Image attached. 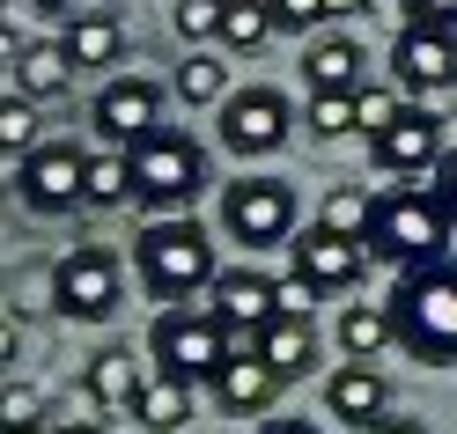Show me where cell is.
<instances>
[{"label": "cell", "instance_id": "cell-1", "mask_svg": "<svg viewBox=\"0 0 457 434\" xmlns=\"http://www.w3.org/2000/svg\"><path fill=\"white\" fill-rule=\"evenodd\" d=\"M133 273H140V287H148L155 302L185 309L192 295H214V280H221V266H214V236H207L192 214L148 221V228L133 236Z\"/></svg>", "mask_w": 457, "mask_h": 434}, {"label": "cell", "instance_id": "cell-2", "mask_svg": "<svg viewBox=\"0 0 457 434\" xmlns=\"http://www.w3.org/2000/svg\"><path fill=\"white\" fill-rule=\"evenodd\" d=\"M391 324L413 361L457 368V273L450 266H413L391 287Z\"/></svg>", "mask_w": 457, "mask_h": 434}, {"label": "cell", "instance_id": "cell-3", "mask_svg": "<svg viewBox=\"0 0 457 434\" xmlns=\"http://www.w3.org/2000/svg\"><path fill=\"white\" fill-rule=\"evenodd\" d=\"M443 243H450V214L436 192H384L377 214H369V236L361 250H377L384 266H443Z\"/></svg>", "mask_w": 457, "mask_h": 434}, {"label": "cell", "instance_id": "cell-4", "mask_svg": "<svg viewBox=\"0 0 457 434\" xmlns=\"http://www.w3.org/2000/svg\"><path fill=\"white\" fill-rule=\"evenodd\" d=\"M148 354L162 375H178V383H214L221 361L237 354V339H228V324L214 309H162L155 316V332H148Z\"/></svg>", "mask_w": 457, "mask_h": 434}, {"label": "cell", "instance_id": "cell-5", "mask_svg": "<svg viewBox=\"0 0 457 434\" xmlns=\"http://www.w3.org/2000/svg\"><path fill=\"white\" fill-rule=\"evenodd\" d=\"M126 155H133V199H140V207H162V214L170 207H192L199 184H207V155H199V140L178 133V126L148 133Z\"/></svg>", "mask_w": 457, "mask_h": 434}, {"label": "cell", "instance_id": "cell-6", "mask_svg": "<svg viewBox=\"0 0 457 434\" xmlns=\"http://www.w3.org/2000/svg\"><path fill=\"white\" fill-rule=\"evenodd\" d=\"M119 295H126V266L104 243H81L52 266V309L74 316V324H104L119 309Z\"/></svg>", "mask_w": 457, "mask_h": 434}, {"label": "cell", "instance_id": "cell-7", "mask_svg": "<svg viewBox=\"0 0 457 434\" xmlns=\"http://www.w3.org/2000/svg\"><path fill=\"white\" fill-rule=\"evenodd\" d=\"M221 228L237 243H251V250L288 243L295 236V192L280 184V177H237V184L221 192Z\"/></svg>", "mask_w": 457, "mask_h": 434}, {"label": "cell", "instance_id": "cell-8", "mask_svg": "<svg viewBox=\"0 0 457 434\" xmlns=\"http://www.w3.org/2000/svg\"><path fill=\"white\" fill-rule=\"evenodd\" d=\"M89 119H96V133L111 148H140L148 133H162V89L148 74H111L96 89V103H89Z\"/></svg>", "mask_w": 457, "mask_h": 434}, {"label": "cell", "instance_id": "cell-9", "mask_svg": "<svg viewBox=\"0 0 457 434\" xmlns=\"http://www.w3.org/2000/svg\"><path fill=\"white\" fill-rule=\"evenodd\" d=\"M221 148L244 155V162L288 148V96L280 89H237L221 103Z\"/></svg>", "mask_w": 457, "mask_h": 434}, {"label": "cell", "instance_id": "cell-10", "mask_svg": "<svg viewBox=\"0 0 457 434\" xmlns=\"http://www.w3.org/2000/svg\"><path fill=\"white\" fill-rule=\"evenodd\" d=\"M81 169H89V155L67 148V140H45V148L15 169V192L30 214H74L81 207Z\"/></svg>", "mask_w": 457, "mask_h": 434}, {"label": "cell", "instance_id": "cell-11", "mask_svg": "<svg viewBox=\"0 0 457 434\" xmlns=\"http://www.w3.org/2000/svg\"><path fill=\"white\" fill-rule=\"evenodd\" d=\"M391 74H398V89H413V96L450 89V81H457V37L450 30H428V22H406L398 45H391Z\"/></svg>", "mask_w": 457, "mask_h": 434}, {"label": "cell", "instance_id": "cell-12", "mask_svg": "<svg viewBox=\"0 0 457 434\" xmlns=\"http://www.w3.org/2000/svg\"><path fill=\"white\" fill-rule=\"evenodd\" d=\"M369 155H377V169H391V177H406V169H436L443 162V119L406 103L377 140H369Z\"/></svg>", "mask_w": 457, "mask_h": 434}, {"label": "cell", "instance_id": "cell-13", "mask_svg": "<svg viewBox=\"0 0 457 434\" xmlns=\"http://www.w3.org/2000/svg\"><path fill=\"white\" fill-rule=\"evenodd\" d=\"M207 309L228 324V339H244V346L280 316V309H273V280H266V273H251V266H228V273L214 280V302H207Z\"/></svg>", "mask_w": 457, "mask_h": 434}, {"label": "cell", "instance_id": "cell-14", "mask_svg": "<svg viewBox=\"0 0 457 434\" xmlns=\"http://www.w3.org/2000/svg\"><path fill=\"white\" fill-rule=\"evenodd\" d=\"M295 273L318 287H354L361 280V243L354 236H332V228H310V236H295Z\"/></svg>", "mask_w": 457, "mask_h": 434}, {"label": "cell", "instance_id": "cell-15", "mask_svg": "<svg viewBox=\"0 0 457 434\" xmlns=\"http://www.w3.org/2000/svg\"><path fill=\"white\" fill-rule=\"evenodd\" d=\"M214 397L228 405V413H266V405L280 397V375H273V361L259 354V346H237V354L221 361V375H214Z\"/></svg>", "mask_w": 457, "mask_h": 434}, {"label": "cell", "instance_id": "cell-16", "mask_svg": "<svg viewBox=\"0 0 457 434\" xmlns=\"http://www.w3.org/2000/svg\"><path fill=\"white\" fill-rule=\"evenodd\" d=\"M384 368L377 361H347V368H332V383H325V405H332V420H347V427H369V420H384Z\"/></svg>", "mask_w": 457, "mask_h": 434}, {"label": "cell", "instance_id": "cell-17", "mask_svg": "<svg viewBox=\"0 0 457 434\" xmlns=\"http://www.w3.org/2000/svg\"><path fill=\"white\" fill-rule=\"evenodd\" d=\"M74 60H67V45L60 37H30L22 45V60H15V96H30V103H52V96H67L74 89Z\"/></svg>", "mask_w": 457, "mask_h": 434}, {"label": "cell", "instance_id": "cell-18", "mask_svg": "<svg viewBox=\"0 0 457 434\" xmlns=\"http://www.w3.org/2000/svg\"><path fill=\"white\" fill-rule=\"evenodd\" d=\"M361 45L354 37H325V45H310L303 52V81H310V96H354V89H369L361 81Z\"/></svg>", "mask_w": 457, "mask_h": 434}, {"label": "cell", "instance_id": "cell-19", "mask_svg": "<svg viewBox=\"0 0 457 434\" xmlns=\"http://www.w3.org/2000/svg\"><path fill=\"white\" fill-rule=\"evenodd\" d=\"M67 60L74 67H111L126 52V30H119V15L111 8H74V22H67Z\"/></svg>", "mask_w": 457, "mask_h": 434}, {"label": "cell", "instance_id": "cell-20", "mask_svg": "<svg viewBox=\"0 0 457 434\" xmlns=\"http://www.w3.org/2000/svg\"><path fill=\"white\" fill-rule=\"evenodd\" d=\"M251 346H259V354L273 361V375L288 383V375H310V361H318V324H303V316H273Z\"/></svg>", "mask_w": 457, "mask_h": 434}, {"label": "cell", "instance_id": "cell-21", "mask_svg": "<svg viewBox=\"0 0 457 434\" xmlns=\"http://www.w3.org/2000/svg\"><path fill=\"white\" fill-rule=\"evenodd\" d=\"M133 420L148 427V434H178L185 420H192V383H178V375H148L140 383V397H133Z\"/></svg>", "mask_w": 457, "mask_h": 434}, {"label": "cell", "instance_id": "cell-22", "mask_svg": "<svg viewBox=\"0 0 457 434\" xmlns=\"http://www.w3.org/2000/svg\"><path fill=\"white\" fill-rule=\"evenodd\" d=\"M140 383H148V375L133 368V346H104V354L89 361V397L104 405V413H133V397H140Z\"/></svg>", "mask_w": 457, "mask_h": 434}, {"label": "cell", "instance_id": "cell-23", "mask_svg": "<svg viewBox=\"0 0 457 434\" xmlns=\"http://www.w3.org/2000/svg\"><path fill=\"white\" fill-rule=\"evenodd\" d=\"M339 346H347V361H377L384 346H398L391 302H354L347 316H339Z\"/></svg>", "mask_w": 457, "mask_h": 434}, {"label": "cell", "instance_id": "cell-24", "mask_svg": "<svg viewBox=\"0 0 457 434\" xmlns=\"http://www.w3.org/2000/svg\"><path fill=\"white\" fill-rule=\"evenodd\" d=\"M126 199H133V155L126 148L89 155V169H81V207H126Z\"/></svg>", "mask_w": 457, "mask_h": 434}, {"label": "cell", "instance_id": "cell-25", "mask_svg": "<svg viewBox=\"0 0 457 434\" xmlns=\"http://www.w3.org/2000/svg\"><path fill=\"white\" fill-rule=\"evenodd\" d=\"M45 148V140H37V103L30 96H0V162H30Z\"/></svg>", "mask_w": 457, "mask_h": 434}, {"label": "cell", "instance_id": "cell-26", "mask_svg": "<svg viewBox=\"0 0 457 434\" xmlns=\"http://www.w3.org/2000/svg\"><path fill=\"white\" fill-rule=\"evenodd\" d=\"M273 37V8L266 0H221V45L228 52H259Z\"/></svg>", "mask_w": 457, "mask_h": 434}, {"label": "cell", "instance_id": "cell-27", "mask_svg": "<svg viewBox=\"0 0 457 434\" xmlns=\"http://www.w3.org/2000/svg\"><path fill=\"white\" fill-rule=\"evenodd\" d=\"M178 96L185 103H228V67L214 60V52H192V60L178 67Z\"/></svg>", "mask_w": 457, "mask_h": 434}, {"label": "cell", "instance_id": "cell-28", "mask_svg": "<svg viewBox=\"0 0 457 434\" xmlns=\"http://www.w3.org/2000/svg\"><path fill=\"white\" fill-rule=\"evenodd\" d=\"M369 214H377V199L369 192H332L325 199V214H318V228H332V236H369Z\"/></svg>", "mask_w": 457, "mask_h": 434}, {"label": "cell", "instance_id": "cell-29", "mask_svg": "<svg viewBox=\"0 0 457 434\" xmlns=\"http://www.w3.org/2000/svg\"><path fill=\"white\" fill-rule=\"evenodd\" d=\"M45 420V390L37 383H0V434H22Z\"/></svg>", "mask_w": 457, "mask_h": 434}, {"label": "cell", "instance_id": "cell-30", "mask_svg": "<svg viewBox=\"0 0 457 434\" xmlns=\"http://www.w3.org/2000/svg\"><path fill=\"white\" fill-rule=\"evenodd\" d=\"M398 111H406V96H398V89H354V133L377 140V133L398 119Z\"/></svg>", "mask_w": 457, "mask_h": 434}, {"label": "cell", "instance_id": "cell-31", "mask_svg": "<svg viewBox=\"0 0 457 434\" xmlns=\"http://www.w3.org/2000/svg\"><path fill=\"white\" fill-rule=\"evenodd\" d=\"M170 22H178L185 45H207V37H221V0H178Z\"/></svg>", "mask_w": 457, "mask_h": 434}, {"label": "cell", "instance_id": "cell-32", "mask_svg": "<svg viewBox=\"0 0 457 434\" xmlns=\"http://www.w3.org/2000/svg\"><path fill=\"white\" fill-rule=\"evenodd\" d=\"M310 133H318V140L354 133V96H310Z\"/></svg>", "mask_w": 457, "mask_h": 434}, {"label": "cell", "instance_id": "cell-33", "mask_svg": "<svg viewBox=\"0 0 457 434\" xmlns=\"http://www.w3.org/2000/svg\"><path fill=\"white\" fill-rule=\"evenodd\" d=\"M273 309H280V316H303V324H310V309H318V287H310L303 273H280V280H273Z\"/></svg>", "mask_w": 457, "mask_h": 434}, {"label": "cell", "instance_id": "cell-34", "mask_svg": "<svg viewBox=\"0 0 457 434\" xmlns=\"http://www.w3.org/2000/svg\"><path fill=\"white\" fill-rule=\"evenodd\" d=\"M273 8V30H310V22H325V0H266Z\"/></svg>", "mask_w": 457, "mask_h": 434}, {"label": "cell", "instance_id": "cell-35", "mask_svg": "<svg viewBox=\"0 0 457 434\" xmlns=\"http://www.w3.org/2000/svg\"><path fill=\"white\" fill-rule=\"evenodd\" d=\"M406 15L428 30H457V0H406Z\"/></svg>", "mask_w": 457, "mask_h": 434}, {"label": "cell", "instance_id": "cell-36", "mask_svg": "<svg viewBox=\"0 0 457 434\" xmlns=\"http://www.w3.org/2000/svg\"><path fill=\"white\" fill-rule=\"evenodd\" d=\"M436 199H443V214L457 221V148H450V155L436 162Z\"/></svg>", "mask_w": 457, "mask_h": 434}, {"label": "cell", "instance_id": "cell-37", "mask_svg": "<svg viewBox=\"0 0 457 434\" xmlns=\"http://www.w3.org/2000/svg\"><path fill=\"white\" fill-rule=\"evenodd\" d=\"M22 45H30V37H15V22H8V15H0V74H8V67L22 60Z\"/></svg>", "mask_w": 457, "mask_h": 434}, {"label": "cell", "instance_id": "cell-38", "mask_svg": "<svg viewBox=\"0 0 457 434\" xmlns=\"http://www.w3.org/2000/svg\"><path fill=\"white\" fill-rule=\"evenodd\" d=\"M15 354H22V332L8 324V316H0V368H15Z\"/></svg>", "mask_w": 457, "mask_h": 434}, {"label": "cell", "instance_id": "cell-39", "mask_svg": "<svg viewBox=\"0 0 457 434\" xmlns=\"http://www.w3.org/2000/svg\"><path fill=\"white\" fill-rule=\"evenodd\" d=\"M361 434H420V420H391V413H384V420H369Z\"/></svg>", "mask_w": 457, "mask_h": 434}, {"label": "cell", "instance_id": "cell-40", "mask_svg": "<svg viewBox=\"0 0 457 434\" xmlns=\"http://www.w3.org/2000/svg\"><path fill=\"white\" fill-rule=\"evenodd\" d=\"M30 8H52V15H74V8H89V0H30Z\"/></svg>", "mask_w": 457, "mask_h": 434}, {"label": "cell", "instance_id": "cell-41", "mask_svg": "<svg viewBox=\"0 0 457 434\" xmlns=\"http://www.w3.org/2000/svg\"><path fill=\"white\" fill-rule=\"evenodd\" d=\"M266 434H318V427H310V420H273Z\"/></svg>", "mask_w": 457, "mask_h": 434}, {"label": "cell", "instance_id": "cell-42", "mask_svg": "<svg viewBox=\"0 0 457 434\" xmlns=\"http://www.w3.org/2000/svg\"><path fill=\"white\" fill-rule=\"evenodd\" d=\"M354 8H361V0H325V22H332V15H354Z\"/></svg>", "mask_w": 457, "mask_h": 434}, {"label": "cell", "instance_id": "cell-43", "mask_svg": "<svg viewBox=\"0 0 457 434\" xmlns=\"http://www.w3.org/2000/svg\"><path fill=\"white\" fill-rule=\"evenodd\" d=\"M67 434H104V427H96V420H81V427H67Z\"/></svg>", "mask_w": 457, "mask_h": 434}, {"label": "cell", "instance_id": "cell-44", "mask_svg": "<svg viewBox=\"0 0 457 434\" xmlns=\"http://www.w3.org/2000/svg\"><path fill=\"white\" fill-rule=\"evenodd\" d=\"M22 434H45V427H22Z\"/></svg>", "mask_w": 457, "mask_h": 434}, {"label": "cell", "instance_id": "cell-45", "mask_svg": "<svg viewBox=\"0 0 457 434\" xmlns=\"http://www.w3.org/2000/svg\"><path fill=\"white\" fill-rule=\"evenodd\" d=\"M0 8H8V0H0Z\"/></svg>", "mask_w": 457, "mask_h": 434}]
</instances>
